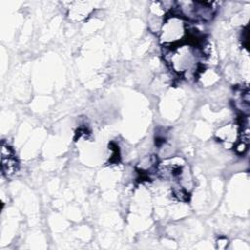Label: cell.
<instances>
[{"label": "cell", "instance_id": "1", "mask_svg": "<svg viewBox=\"0 0 250 250\" xmlns=\"http://www.w3.org/2000/svg\"><path fill=\"white\" fill-rule=\"evenodd\" d=\"M19 168V162L16 154L8 144L2 142L1 144V172L2 175L10 178L12 177Z\"/></svg>", "mask_w": 250, "mask_h": 250}]
</instances>
